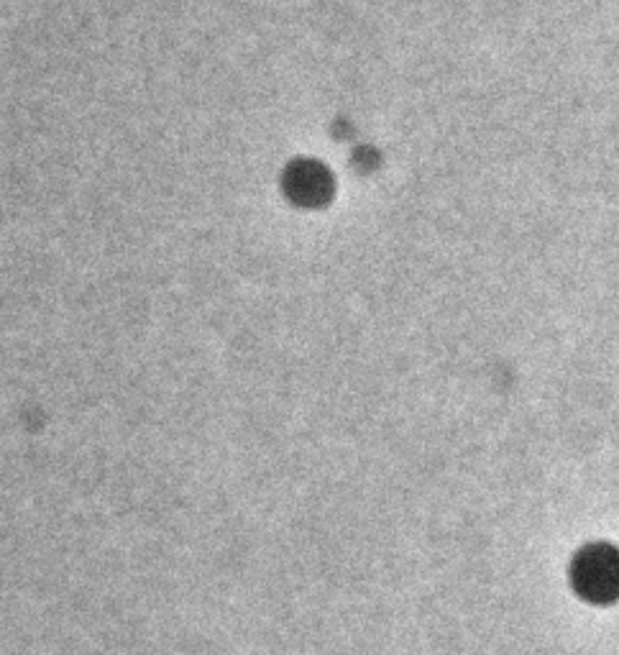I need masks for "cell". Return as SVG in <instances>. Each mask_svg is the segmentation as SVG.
<instances>
[{
    "label": "cell",
    "instance_id": "1",
    "mask_svg": "<svg viewBox=\"0 0 619 655\" xmlns=\"http://www.w3.org/2000/svg\"><path fill=\"white\" fill-rule=\"evenodd\" d=\"M573 589L594 604L619 599V551L612 545L596 543L576 556L571 569Z\"/></svg>",
    "mask_w": 619,
    "mask_h": 655
}]
</instances>
